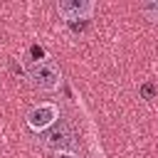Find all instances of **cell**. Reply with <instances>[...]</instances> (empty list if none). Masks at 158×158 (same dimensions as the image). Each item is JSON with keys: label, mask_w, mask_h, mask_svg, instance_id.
Listing matches in <instances>:
<instances>
[{"label": "cell", "mask_w": 158, "mask_h": 158, "mask_svg": "<svg viewBox=\"0 0 158 158\" xmlns=\"http://www.w3.org/2000/svg\"><path fill=\"white\" fill-rule=\"evenodd\" d=\"M27 79L32 81V86L42 89V91H52L62 84V72L54 62H40V64H32L27 69Z\"/></svg>", "instance_id": "obj_1"}, {"label": "cell", "mask_w": 158, "mask_h": 158, "mask_svg": "<svg viewBox=\"0 0 158 158\" xmlns=\"http://www.w3.org/2000/svg\"><path fill=\"white\" fill-rule=\"evenodd\" d=\"M74 146V131L67 121H57L47 133H44V148L54 153H67Z\"/></svg>", "instance_id": "obj_2"}, {"label": "cell", "mask_w": 158, "mask_h": 158, "mask_svg": "<svg viewBox=\"0 0 158 158\" xmlns=\"http://www.w3.org/2000/svg\"><path fill=\"white\" fill-rule=\"evenodd\" d=\"M96 5L91 0H59L57 2V12L67 20V22H77V20H89L94 15Z\"/></svg>", "instance_id": "obj_3"}, {"label": "cell", "mask_w": 158, "mask_h": 158, "mask_svg": "<svg viewBox=\"0 0 158 158\" xmlns=\"http://www.w3.org/2000/svg\"><path fill=\"white\" fill-rule=\"evenodd\" d=\"M57 118H59V109H57L54 104H40V106L30 109V114H27V126H30L32 131H44V128L54 126Z\"/></svg>", "instance_id": "obj_4"}, {"label": "cell", "mask_w": 158, "mask_h": 158, "mask_svg": "<svg viewBox=\"0 0 158 158\" xmlns=\"http://www.w3.org/2000/svg\"><path fill=\"white\" fill-rule=\"evenodd\" d=\"M138 12L151 20V22H158V0H148V2H141L138 5Z\"/></svg>", "instance_id": "obj_5"}, {"label": "cell", "mask_w": 158, "mask_h": 158, "mask_svg": "<svg viewBox=\"0 0 158 158\" xmlns=\"http://www.w3.org/2000/svg\"><path fill=\"white\" fill-rule=\"evenodd\" d=\"M30 59H32V64H40V62H44V47H40V44H32V47H30Z\"/></svg>", "instance_id": "obj_6"}, {"label": "cell", "mask_w": 158, "mask_h": 158, "mask_svg": "<svg viewBox=\"0 0 158 158\" xmlns=\"http://www.w3.org/2000/svg\"><path fill=\"white\" fill-rule=\"evenodd\" d=\"M156 91H158V86H156L153 81H146V84L141 86V94H143V99H153V96H156Z\"/></svg>", "instance_id": "obj_7"}, {"label": "cell", "mask_w": 158, "mask_h": 158, "mask_svg": "<svg viewBox=\"0 0 158 158\" xmlns=\"http://www.w3.org/2000/svg\"><path fill=\"white\" fill-rule=\"evenodd\" d=\"M59 158H74V156H69V153H59Z\"/></svg>", "instance_id": "obj_8"}]
</instances>
